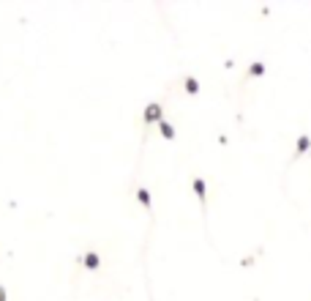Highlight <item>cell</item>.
Returning <instances> with one entry per match:
<instances>
[{
    "instance_id": "1",
    "label": "cell",
    "mask_w": 311,
    "mask_h": 301,
    "mask_svg": "<svg viewBox=\"0 0 311 301\" xmlns=\"http://www.w3.org/2000/svg\"><path fill=\"white\" fill-rule=\"evenodd\" d=\"M194 192H197V197H200V205H202V208H205V200H207V197H205V178H200V175H194Z\"/></svg>"
},
{
    "instance_id": "2",
    "label": "cell",
    "mask_w": 311,
    "mask_h": 301,
    "mask_svg": "<svg viewBox=\"0 0 311 301\" xmlns=\"http://www.w3.org/2000/svg\"><path fill=\"white\" fill-rule=\"evenodd\" d=\"M159 118H161V104H159V101L147 104V110H145V120H147V123H153V120H159Z\"/></svg>"
},
{
    "instance_id": "3",
    "label": "cell",
    "mask_w": 311,
    "mask_h": 301,
    "mask_svg": "<svg viewBox=\"0 0 311 301\" xmlns=\"http://www.w3.org/2000/svg\"><path fill=\"white\" fill-rule=\"evenodd\" d=\"M137 200H139V203H142V205H145L147 211L153 208V203H150V192H147L145 186H137Z\"/></svg>"
},
{
    "instance_id": "4",
    "label": "cell",
    "mask_w": 311,
    "mask_h": 301,
    "mask_svg": "<svg viewBox=\"0 0 311 301\" xmlns=\"http://www.w3.org/2000/svg\"><path fill=\"white\" fill-rule=\"evenodd\" d=\"M309 145H311V137L303 132V134H300V140H297V148H295V159H297V156H303Z\"/></svg>"
},
{
    "instance_id": "5",
    "label": "cell",
    "mask_w": 311,
    "mask_h": 301,
    "mask_svg": "<svg viewBox=\"0 0 311 301\" xmlns=\"http://www.w3.org/2000/svg\"><path fill=\"white\" fill-rule=\"evenodd\" d=\"M98 266H101V260H98V255H96V252H88V255H85V268L96 271Z\"/></svg>"
},
{
    "instance_id": "6",
    "label": "cell",
    "mask_w": 311,
    "mask_h": 301,
    "mask_svg": "<svg viewBox=\"0 0 311 301\" xmlns=\"http://www.w3.org/2000/svg\"><path fill=\"white\" fill-rule=\"evenodd\" d=\"M186 93H191V96H194V93H200V82H197L191 74L186 77Z\"/></svg>"
},
{
    "instance_id": "7",
    "label": "cell",
    "mask_w": 311,
    "mask_h": 301,
    "mask_svg": "<svg viewBox=\"0 0 311 301\" xmlns=\"http://www.w3.org/2000/svg\"><path fill=\"white\" fill-rule=\"evenodd\" d=\"M159 129H161V137H166V140H172V137H175V129L169 126L166 120H161V123H159Z\"/></svg>"
},
{
    "instance_id": "8",
    "label": "cell",
    "mask_w": 311,
    "mask_h": 301,
    "mask_svg": "<svg viewBox=\"0 0 311 301\" xmlns=\"http://www.w3.org/2000/svg\"><path fill=\"white\" fill-rule=\"evenodd\" d=\"M249 74H251V77H259V74H265V63H259V60H256V63H251Z\"/></svg>"
},
{
    "instance_id": "9",
    "label": "cell",
    "mask_w": 311,
    "mask_h": 301,
    "mask_svg": "<svg viewBox=\"0 0 311 301\" xmlns=\"http://www.w3.org/2000/svg\"><path fill=\"white\" fill-rule=\"evenodd\" d=\"M0 301H6V287L0 285Z\"/></svg>"
}]
</instances>
